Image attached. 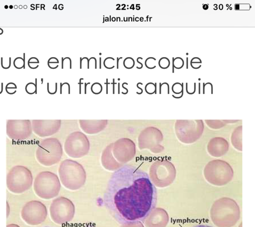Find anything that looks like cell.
I'll list each match as a JSON object with an SVG mask.
<instances>
[{"label":"cell","instance_id":"cell-54","mask_svg":"<svg viewBox=\"0 0 255 227\" xmlns=\"http://www.w3.org/2000/svg\"><path fill=\"white\" fill-rule=\"evenodd\" d=\"M13 8V6H12V5H10V9H12V8Z\"/></svg>","mask_w":255,"mask_h":227},{"label":"cell","instance_id":"cell-31","mask_svg":"<svg viewBox=\"0 0 255 227\" xmlns=\"http://www.w3.org/2000/svg\"><path fill=\"white\" fill-rule=\"evenodd\" d=\"M84 80V79L81 78L79 79V82L78 83V84H79V89H80V93H81V85L83 84V83L81 82V80Z\"/></svg>","mask_w":255,"mask_h":227},{"label":"cell","instance_id":"cell-46","mask_svg":"<svg viewBox=\"0 0 255 227\" xmlns=\"http://www.w3.org/2000/svg\"><path fill=\"white\" fill-rule=\"evenodd\" d=\"M3 83H1V93H2L3 91Z\"/></svg>","mask_w":255,"mask_h":227},{"label":"cell","instance_id":"cell-32","mask_svg":"<svg viewBox=\"0 0 255 227\" xmlns=\"http://www.w3.org/2000/svg\"><path fill=\"white\" fill-rule=\"evenodd\" d=\"M7 227H20L19 226H18V225H16V224H10V225H8L7 226Z\"/></svg>","mask_w":255,"mask_h":227},{"label":"cell","instance_id":"cell-48","mask_svg":"<svg viewBox=\"0 0 255 227\" xmlns=\"http://www.w3.org/2000/svg\"><path fill=\"white\" fill-rule=\"evenodd\" d=\"M135 21H137V22H138V21H139V18H138V17H137V18H135Z\"/></svg>","mask_w":255,"mask_h":227},{"label":"cell","instance_id":"cell-41","mask_svg":"<svg viewBox=\"0 0 255 227\" xmlns=\"http://www.w3.org/2000/svg\"><path fill=\"white\" fill-rule=\"evenodd\" d=\"M99 68H101V57L99 58Z\"/></svg>","mask_w":255,"mask_h":227},{"label":"cell","instance_id":"cell-35","mask_svg":"<svg viewBox=\"0 0 255 227\" xmlns=\"http://www.w3.org/2000/svg\"><path fill=\"white\" fill-rule=\"evenodd\" d=\"M113 93H114L115 85L117 83L115 82V79H113Z\"/></svg>","mask_w":255,"mask_h":227},{"label":"cell","instance_id":"cell-18","mask_svg":"<svg viewBox=\"0 0 255 227\" xmlns=\"http://www.w3.org/2000/svg\"><path fill=\"white\" fill-rule=\"evenodd\" d=\"M123 64L124 67L126 68L130 69L133 68L135 65V61L132 58L128 57L125 59L123 62Z\"/></svg>","mask_w":255,"mask_h":227},{"label":"cell","instance_id":"cell-40","mask_svg":"<svg viewBox=\"0 0 255 227\" xmlns=\"http://www.w3.org/2000/svg\"><path fill=\"white\" fill-rule=\"evenodd\" d=\"M80 68L82 69V58H80Z\"/></svg>","mask_w":255,"mask_h":227},{"label":"cell","instance_id":"cell-28","mask_svg":"<svg viewBox=\"0 0 255 227\" xmlns=\"http://www.w3.org/2000/svg\"><path fill=\"white\" fill-rule=\"evenodd\" d=\"M196 84L195 83H193V84H191L190 85H189L188 83H186V90L187 91V93L189 94H193H193L195 93L196 91Z\"/></svg>","mask_w":255,"mask_h":227},{"label":"cell","instance_id":"cell-55","mask_svg":"<svg viewBox=\"0 0 255 227\" xmlns=\"http://www.w3.org/2000/svg\"><path fill=\"white\" fill-rule=\"evenodd\" d=\"M43 79H41V84H43Z\"/></svg>","mask_w":255,"mask_h":227},{"label":"cell","instance_id":"cell-11","mask_svg":"<svg viewBox=\"0 0 255 227\" xmlns=\"http://www.w3.org/2000/svg\"><path fill=\"white\" fill-rule=\"evenodd\" d=\"M60 120H33L32 128L35 134L40 137L51 136L57 133L61 127Z\"/></svg>","mask_w":255,"mask_h":227},{"label":"cell","instance_id":"cell-33","mask_svg":"<svg viewBox=\"0 0 255 227\" xmlns=\"http://www.w3.org/2000/svg\"><path fill=\"white\" fill-rule=\"evenodd\" d=\"M123 59V57H122L120 58H117V69H118V65H119V64H118V63H119V60H120V59Z\"/></svg>","mask_w":255,"mask_h":227},{"label":"cell","instance_id":"cell-50","mask_svg":"<svg viewBox=\"0 0 255 227\" xmlns=\"http://www.w3.org/2000/svg\"><path fill=\"white\" fill-rule=\"evenodd\" d=\"M120 83H118V93H119V88H120Z\"/></svg>","mask_w":255,"mask_h":227},{"label":"cell","instance_id":"cell-34","mask_svg":"<svg viewBox=\"0 0 255 227\" xmlns=\"http://www.w3.org/2000/svg\"><path fill=\"white\" fill-rule=\"evenodd\" d=\"M105 84H107V90H108V84H110V83H108V79H106V83H105Z\"/></svg>","mask_w":255,"mask_h":227},{"label":"cell","instance_id":"cell-30","mask_svg":"<svg viewBox=\"0 0 255 227\" xmlns=\"http://www.w3.org/2000/svg\"><path fill=\"white\" fill-rule=\"evenodd\" d=\"M202 8L205 10H207L209 9V4H205L202 6Z\"/></svg>","mask_w":255,"mask_h":227},{"label":"cell","instance_id":"cell-24","mask_svg":"<svg viewBox=\"0 0 255 227\" xmlns=\"http://www.w3.org/2000/svg\"><path fill=\"white\" fill-rule=\"evenodd\" d=\"M183 84H181L179 83H176L173 85L172 87V90L173 93L175 94H179L183 92Z\"/></svg>","mask_w":255,"mask_h":227},{"label":"cell","instance_id":"cell-45","mask_svg":"<svg viewBox=\"0 0 255 227\" xmlns=\"http://www.w3.org/2000/svg\"><path fill=\"white\" fill-rule=\"evenodd\" d=\"M137 87H138V88H139V89H140V90H141V91H142V93H143V89H142V88H140V87H139V84H137Z\"/></svg>","mask_w":255,"mask_h":227},{"label":"cell","instance_id":"cell-8","mask_svg":"<svg viewBox=\"0 0 255 227\" xmlns=\"http://www.w3.org/2000/svg\"><path fill=\"white\" fill-rule=\"evenodd\" d=\"M90 147L87 136L80 131L70 134L66 139L64 149L66 154L71 158L78 159L86 155Z\"/></svg>","mask_w":255,"mask_h":227},{"label":"cell","instance_id":"cell-38","mask_svg":"<svg viewBox=\"0 0 255 227\" xmlns=\"http://www.w3.org/2000/svg\"><path fill=\"white\" fill-rule=\"evenodd\" d=\"M223 8H224V6H223V5L222 4H220L219 5V10H223Z\"/></svg>","mask_w":255,"mask_h":227},{"label":"cell","instance_id":"cell-51","mask_svg":"<svg viewBox=\"0 0 255 227\" xmlns=\"http://www.w3.org/2000/svg\"><path fill=\"white\" fill-rule=\"evenodd\" d=\"M115 20H116V19H115V18H112V21H115Z\"/></svg>","mask_w":255,"mask_h":227},{"label":"cell","instance_id":"cell-15","mask_svg":"<svg viewBox=\"0 0 255 227\" xmlns=\"http://www.w3.org/2000/svg\"><path fill=\"white\" fill-rule=\"evenodd\" d=\"M173 63L174 68L178 69L182 68L185 64L183 59L180 57H177L175 58L173 57Z\"/></svg>","mask_w":255,"mask_h":227},{"label":"cell","instance_id":"cell-23","mask_svg":"<svg viewBox=\"0 0 255 227\" xmlns=\"http://www.w3.org/2000/svg\"><path fill=\"white\" fill-rule=\"evenodd\" d=\"M156 85H157L156 83L154 84L153 83H149L146 84L145 87L146 93L149 94H152L155 93L157 89Z\"/></svg>","mask_w":255,"mask_h":227},{"label":"cell","instance_id":"cell-13","mask_svg":"<svg viewBox=\"0 0 255 227\" xmlns=\"http://www.w3.org/2000/svg\"><path fill=\"white\" fill-rule=\"evenodd\" d=\"M80 127L85 132L88 134H93L100 131L99 124L102 121L92 120H79Z\"/></svg>","mask_w":255,"mask_h":227},{"label":"cell","instance_id":"cell-9","mask_svg":"<svg viewBox=\"0 0 255 227\" xmlns=\"http://www.w3.org/2000/svg\"><path fill=\"white\" fill-rule=\"evenodd\" d=\"M47 215L46 207L38 201L27 202L23 206L21 212V218L24 221L31 226L42 224L46 219Z\"/></svg>","mask_w":255,"mask_h":227},{"label":"cell","instance_id":"cell-21","mask_svg":"<svg viewBox=\"0 0 255 227\" xmlns=\"http://www.w3.org/2000/svg\"><path fill=\"white\" fill-rule=\"evenodd\" d=\"M156 59L153 57H150L146 59L145 62V65L146 67L147 68L152 69L156 68V66L155 65V62Z\"/></svg>","mask_w":255,"mask_h":227},{"label":"cell","instance_id":"cell-5","mask_svg":"<svg viewBox=\"0 0 255 227\" xmlns=\"http://www.w3.org/2000/svg\"><path fill=\"white\" fill-rule=\"evenodd\" d=\"M63 153V147L58 139L47 138L39 145L36 151V159L42 165L52 166L59 162Z\"/></svg>","mask_w":255,"mask_h":227},{"label":"cell","instance_id":"cell-4","mask_svg":"<svg viewBox=\"0 0 255 227\" xmlns=\"http://www.w3.org/2000/svg\"><path fill=\"white\" fill-rule=\"evenodd\" d=\"M61 184L57 175L50 171L38 174L33 183L35 193L40 198L49 200L57 197L60 192Z\"/></svg>","mask_w":255,"mask_h":227},{"label":"cell","instance_id":"cell-47","mask_svg":"<svg viewBox=\"0 0 255 227\" xmlns=\"http://www.w3.org/2000/svg\"><path fill=\"white\" fill-rule=\"evenodd\" d=\"M57 6V4H55V5H54V7H53V9H55V10H57V7H56V6Z\"/></svg>","mask_w":255,"mask_h":227},{"label":"cell","instance_id":"cell-7","mask_svg":"<svg viewBox=\"0 0 255 227\" xmlns=\"http://www.w3.org/2000/svg\"><path fill=\"white\" fill-rule=\"evenodd\" d=\"M49 211L52 221L57 225H63L73 220L75 214V206L69 199L59 197L52 201Z\"/></svg>","mask_w":255,"mask_h":227},{"label":"cell","instance_id":"cell-53","mask_svg":"<svg viewBox=\"0 0 255 227\" xmlns=\"http://www.w3.org/2000/svg\"><path fill=\"white\" fill-rule=\"evenodd\" d=\"M140 21H143V18H140Z\"/></svg>","mask_w":255,"mask_h":227},{"label":"cell","instance_id":"cell-37","mask_svg":"<svg viewBox=\"0 0 255 227\" xmlns=\"http://www.w3.org/2000/svg\"><path fill=\"white\" fill-rule=\"evenodd\" d=\"M137 63H139V64H140V65H141V68H140V69H142V68H143V64H142V63H141V62H139V57H138V58L137 59Z\"/></svg>","mask_w":255,"mask_h":227},{"label":"cell","instance_id":"cell-10","mask_svg":"<svg viewBox=\"0 0 255 227\" xmlns=\"http://www.w3.org/2000/svg\"><path fill=\"white\" fill-rule=\"evenodd\" d=\"M32 132V124L29 120H8L6 134L12 140L21 141L29 138Z\"/></svg>","mask_w":255,"mask_h":227},{"label":"cell","instance_id":"cell-1","mask_svg":"<svg viewBox=\"0 0 255 227\" xmlns=\"http://www.w3.org/2000/svg\"><path fill=\"white\" fill-rule=\"evenodd\" d=\"M157 190L147 173L125 166L111 177L103 201L111 216L121 225L143 221L155 208Z\"/></svg>","mask_w":255,"mask_h":227},{"label":"cell","instance_id":"cell-12","mask_svg":"<svg viewBox=\"0 0 255 227\" xmlns=\"http://www.w3.org/2000/svg\"><path fill=\"white\" fill-rule=\"evenodd\" d=\"M169 221L167 212L162 208L154 209L143 221L146 227H166Z\"/></svg>","mask_w":255,"mask_h":227},{"label":"cell","instance_id":"cell-20","mask_svg":"<svg viewBox=\"0 0 255 227\" xmlns=\"http://www.w3.org/2000/svg\"><path fill=\"white\" fill-rule=\"evenodd\" d=\"M59 64L58 59L55 57L50 58L48 61V65L50 68L54 69L57 68L59 67L58 64Z\"/></svg>","mask_w":255,"mask_h":227},{"label":"cell","instance_id":"cell-17","mask_svg":"<svg viewBox=\"0 0 255 227\" xmlns=\"http://www.w3.org/2000/svg\"><path fill=\"white\" fill-rule=\"evenodd\" d=\"M202 61L200 58L198 57H194L190 61V65L193 68L198 69L201 67Z\"/></svg>","mask_w":255,"mask_h":227},{"label":"cell","instance_id":"cell-44","mask_svg":"<svg viewBox=\"0 0 255 227\" xmlns=\"http://www.w3.org/2000/svg\"><path fill=\"white\" fill-rule=\"evenodd\" d=\"M122 87H123V88H124V89H125V90H126V91H127V92H128V89H127V88H126V87H124L123 83V84H122Z\"/></svg>","mask_w":255,"mask_h":227},{"label":"cell","instance_id":"cell-22","mask_svg":"<svg viewBox=\"0 0 255 227\" xmlns=\"http://www.w3.org/2000/svg\"><path fill=\"white\" fill-rule=\"evenodd\" d=\"M115 60V59L111 57L106 58L104 62V65L105 68L109 69L114 68L115 66L113 64H114Z\"/></svg>","mask_w":255,"mask_h":227},{"label":"cell","instance_id":"cell-14","mask_svg":"<svg viewBox=\"0 0 255 227\" xmlns=\"http://www.w3.org/2000/svg\"><path fill=\"white\" fill-rule=\"evenodd\" d=\"M25 53H24V59L21 57L16 58L13 61V65L17 69L25 68Z\"/></svg>","mask_w":255,"mask_h":227},{"label":"cell","instance_id":"cell-59","mask_svg":"<svg viewBox=\"0 0 255 227\" xmlns=\"http://www.w3.org/2000/svg\"><path fill=\"white\" fill-rule=\"evenodd\" d=\"M50 227V226H44V227Z\"/></svg>","mask_w":255,"mask_h":227},{"label":"cell","instance_id":"cell-27","mask_svg":"<svg viewBox=\"0 0 255 227\" xmlns=\"http://www.w3.org/2000/svg\"><path fill=\"white\" fill-rule=\"evenodd\" d=\"M120 227H145L140 221H134L122 225Z\"/></svg>","mask_w":255,"mask_h":227},{"label":"cell","instance_id":"cell-39","mask_svg":"<svg viewBox=\"0 0 255 227\" xmlns=\"http://www.w3.org/2000/svg\"><path fill=\"white\" fill-rule=\"evenodd\" d=\"M213 6H214V7H213V9H214V10H218V5H217V4H214V5H213Z\"/></svg>","mask_w":255,"mask_h":227},{"label":"cell","instance_id":"cell-26","mask_svg":"<svg viewBox=\"0 0 255 227\" xmlns=\"http://www.w3.org/2000/svg\"><path fill=\"white\" fill-rule=\"evenodd\" d=\"M103 90V87L98 83H95L91 87V91L95 94H100Z\"/></svg>","mask_w":255,"mask_h":227},{"label":"cell","instance_id":"cell-16","mask_svg":"<svg viewBox=\"0 0 255 227\" xmlns=\"http://www.w3.org/2000/svg\"><path fill=\"white\" fill-rule=\"evenodd\" d=\"M170 65V61L168 58L163 57L161 58L159 61V65L161 68L163 69H167Z\"/></svg>","mask_w":255,"mask_h":227},{"label":"cell","instance_id":"cell-43","mask_svg":"<svg viewBox=\"0 0 255 227\" xmlns=\"http://www.w3.org/2000/svg\"><path fill=\"white\" fill-rule=\"evenodd\" d=\"M58 7L59 9L60 10H63V9H64V6H63V7H60V4L59 5Z\"/></svg>","mask_w":255,"mask_h":227},{"label":"cell","instance_id":"cell-57","mask_svg":"<svg viewBox=\"0 0 255 227\" xmlns=\"http://www.w3.org/2000/svg\"><path fill=\"white\" fill-rule=\"evenodd\" d=\"M18 7V6H17V5H15V6L14 7V8H15V9H17V7Z\"/></svg>","mask_w":255,"mask_h":227},{"label":"cell","instance_id":"cell-6","mask_svg":"<svg viewBox=\"0 0 255 227\" xmlns=\"http://www.w3.org/2000/svg\"><path fill=\"white\" fill-rule=\"evenodd\" d=\"M33 183L31 171L22 165H16L9 171L6 178L8 190L13 193L21 194L30 189Z\"/></svg>","mask_w":255,"mask_h":227},{"label":"cell","instance_id":"cell-3","mask_svg":"<svg viewBox=\"0 0 255 227\" xmlns=\"http://www.w3.org/2000/svg\"><path fill=\"white\" fill-rule=\"evenodd\" d=\"M58 173L62 184L70 190H79L85 183L86 174L84 167L74 160L63 161L60 165Z\"/></svg>","mask_w":255,"mask_h":227},{"label":"cell","instance_id":"cell-19","mask_svg":"<svg viewBox=\"0 0 255 227\" xmlns=\"http://www.w3.org/2000/svg\"><path fill=\"white\" fill-rule=\"evenodd\" d=\"M39 64V60L37 58L35 57L30 58L28 60V66L30 68L32 69L38 68L39 67V65H38L37 64Z\"/></svg>","mask_w":255,"mask_h":227},{"label":"cell","instance_id":"cell-56","mask_svg":"<svg viewBox=\"0 0 255 227\" xmlns=\"http://www.w3.org/2000/svg\"><path fill=\"white\" fill-rule=\"evenodd\" d=\"M27 6H26V5H24V9H27Z\"/></svg>","mask_w":255,"mask_h":227},{"label":"cell","instance_id":"cell-58","mask_svg":"<svg viewBox=\"0 0 255 227\" xmlns=\"http://www.w3.org/2000/svg\"><path fill=\"white\" fill-rule=\"evenodd\" d=\"M110 21H111V16H110Z\"/></svg>","mask_w":255,"mask_h":227},{"label":"cell","instance_id":"cell-52","mask_svg":"<svg viewBox=\"0 0 255 227\" xmlns=\"http://www.w3.org/2000/svg\"><path fill=\"white\" fill-rule=\"evenodd\" d=\"M8 8H9V7H8V5H6L4 6V8H5V9H7Z\"/></svg>","mask_w":255,"mask_h":227},{"label":"cell","instance_id":"cell-36","mask_svg":"<svg viewBox=\"0 0 255 227\" xmlns=\"http://www.w3.org/2000/svg\"><path fill=\"white\" fill-rule=\"evenodd\" d=\"M90 83H85V93L86 94L87 87L88 84H90Z\"/></svg>","mask_w":255,"mask_h":227},{"label":"cell","instance_id":"cell-25","mask_svg":"<svg viewBox=\"0 0 255 227\" xmlns=\"http://www.w3.org/2000/svg\"><path fill=\"white\" fill-rule=\"evenodd\" d=\"M25 91L28 94H32L37 93V88H36V84L33 83H29L26 85L25 87Z\"/></svg>","mask_w":255,"mask_h":227},{"label":"cell","instance_id":"cell-42","mask_svg":"<svg viewBox=\"0 0 255 227\" xmlns=\"http://www.w3.org/2000/svg\"><path fill=\"white\" fill-rule=\"evenodd\" d=\"M194 227H212L209 226H197Z\"/></svg>","mask_w":255,"mask_h":227},{"label":"cell","instance_id":"cell-2","mask_svg":"<svg viewBox=\"0 0 255 227\" xmlns=\"http://www.w3.org/2000/svg\"><path fill=\"white\" fill-rule=\"evenodd\" d=\"M239 206L234 200L223 198L214 202L210 212L211 219L218 227H232L240 218Z\"/></svg>","mask_w":255,"mask_h":227},{"label":"cell","instance_id":"cell-29","mask_svg":"<svg viewBox=\"0 0 255 227\" xmlns=\"http://www.w3.org/2000/svg\"><path fill=\"white\" fill-rule=\"evenodd\" d=\"M17 89V85L13 83H9L6 85V87H5V90L7 92L10 89L13 90V89Z\"/></svg>","mask_w":255,"mask_h":227},{"label":"cell","instance_id":"cell-49","mask_svg":"<svg viewBox=\"0 0 255 227\" xmlns=\"http://www.w3.org/2000/svg\"><path fill=\"white\" fill-rule=\"evenodd\" d=\"M0 30L1 31V32L0 33V35H2V33H3V30L2 29H1H1H0Z\"/></svg>","mask_w":255,"mask_h":227}]
</instances>
